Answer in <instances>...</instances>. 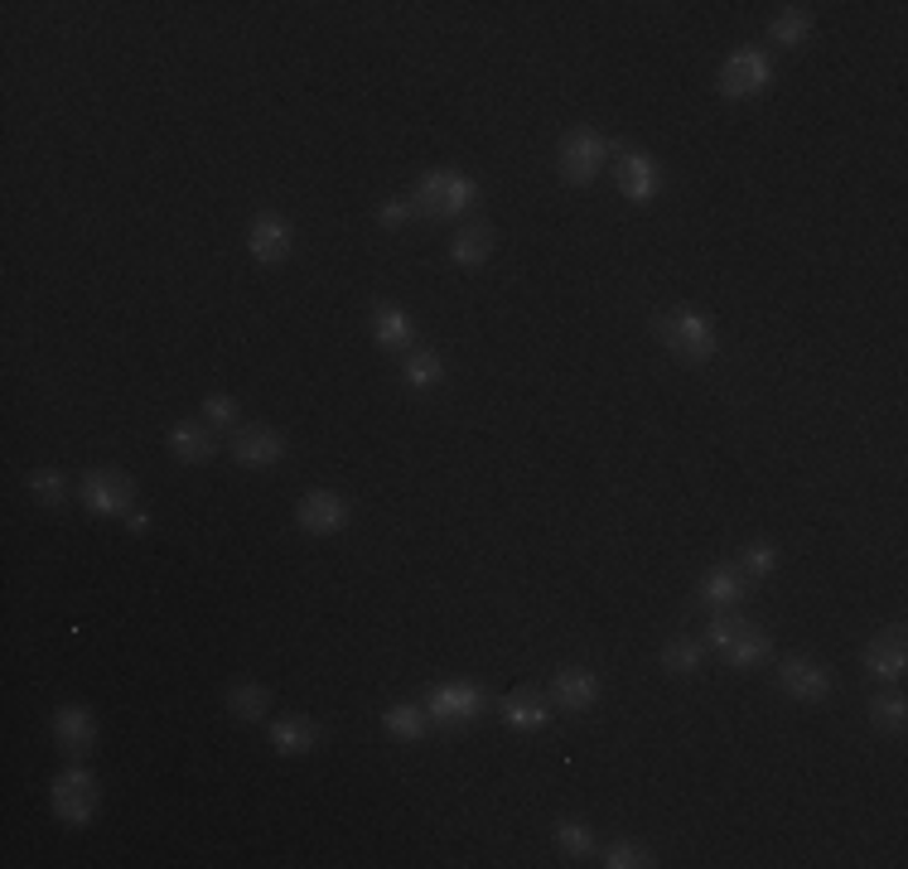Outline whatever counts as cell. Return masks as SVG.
<instances>
[{"label": "cell", "mask_w": 908, "mask_h": 869, "mask_svg": "<svg viewBox=\"0 0 908 869\" xmlns=\"http://www.w3.org/2000/svg\"><path fill=\"white\" fill-rule=\"evenodd\" d=\"M658 333H662V343L672 348L677 358H687V363H705V358H715V329H711V319L697 314V310L662 314Z\"/></svg>", "instance_id": "1"}, {"label": "cell", "mask_w": 908, "mask_h": 869, "mask_svg": "<svg viewBox=\"0 0 908 869\" xmlns=\"http://www.w3.org/2000/svg\"><path fill=\"white\" fill-rule=\"evenodd\" d=\"M711 643L725 652V658L734 662V666H754V662H764L768 652H773V643H768V633L764 628H754V623H740L734 613H725L720 609L715 613V623H711Z\"/></svg>", "instance_id": "2"}, {"label": "cell", "mask_w": 908, "mask_h": 869, "mask_svg": "<svg viewBox=\"0 0 908 869\" xmlns=\"http://www.w3.org/2000/svg\"><path fill=\"white\" fill-rule=\"evenodd\" d=\"M474 179H464V174H450V169H440V174H425L421 179V189H416V208L421 213H431V218H454V213H464L474 204Z\"/></svg>", "instance_id": "3"}, {"label": "cell", "mask_w": 908, "mask_h": 869, "mask_svg": "<svg viewBox=\"0 0 908 869\" xmlns=\"http://www.w3.org/2000/svg\"><path fill=\"white\" fill-rule=\"evenodd\" d=\"M488 695L470 686V681H450V686H435L431 701H425V711H431L435 725H470V720L484 715Z\"/></svg>", "instance_id": "4"}, {"label": "cell", "mask_w": 908, "mask_h": 869, "mask_svg": "<svg viewBox=\"0 0 908 869\" xmlns=\"http://www.w3.org/2000/svg\"><path fill=\"white\" fill-rule=\"evenodd\" d=\"M53 811H59L69 826L92 821V811H97V783H92L87 768H69L59 783H53Z\"/></svg>", "instance_id": "5"}, {"label": "cell", "mask_w": 908, "mask_h": 869, "mask_svg": "<svg viewBox=\"0 0 908 869\" xmlns=\"http://www.w3.org/2000/svg\"><path fill=\"white\" fill-rule=\"evenodd\" d=\"M609 155H613V145L605 136H595V131H576V136H566L560 141V174L566 179H595L599 165H609Z\"/></svg>", "instance_id": "6"}, {"label": "cell", "mask_w": 908, "mask_h": 869, "mask_svg": "<svg viewBox=\"0 0 908 869\" xmlns=\"http://www.w3.org/2000/svg\"><path fill=\"white\" fill-rule=\"evenodd\" d=\"M768 77H773L768 53L740 49V53H734V59L725 63V73H720V92H725V97H754V92L768 87Z\"/></svg>", "instance_id": "7"}, {"label": "cell", "mask_w": 908, "mask_h": 869, "mask_svg": "<svg viewBox=\"0 0 908 869\" xmlns=\"http://www.w3.org/2000/svg\"><path fill=\"white\" fill-rule=\"evenodd\" d=\"M131 498H136V488H131V478L116 474V469H92L83 478V503L92 513H106V517L131 513Z\"/></svg>", "instance_id": "8"}, {"label": "cell", "mask_w": 908, "mask_h": 869, "mask_svg": "<svg viewBox=\"0 0 908 869\" xmlns=\"http://www.w3.org/2000/svg\"><path fill=\"white\" fill-rule=\"evenodd\" d=\"M778 681H783V691L793 695V701H826L832 695V676H826V666L817 662H807V658H793V662H783L778 666Z\"/></svg>", "instance_id": "9"}, {"label": "cell", "mask_w": 908, "mask_h": 869, "mask_svg": "<svg viewBox=\"0 0 908 869\" xmlns=\"http://www.w3.org/2000/svg\"><path fill=\"white\" fill-rule=\"evenodd\" d=\"M247 247L257 261H286L290 247H296V232H290L286 218H276V213H261L257 223H251L247 232Z\"/></svg>", "instance_id": "10"}, {"label": "cell", "mask_w": 908, "mask_h": 869, "mask_svg": "<svg viewBox=\"0 0 908 869\" xmlns=\"http://www.w3.org/2000/svg\"><path fill=\"white\" fill-rule=\"evenodd\" d=\"M296 517H300V527L305 531H339L343 521H349V503L339 498V493H329V488H319V493H305L300 507H296Z\"/></svg>", "instance_id": "11"}, {"label": "cell", "mask_w": 908, "mask_h": 869, "mask_svg": "<svg viewBox=\"0 0 908 869\" xmlns=\"http://www.w3.org/2000/svg\"><path fill=\"white\" fill-rule=\"evenodd\" d=\"M613 174H619V189L629 198H638V204H648V198L662 189V174H658V159H652V155L623 151L619 165H613Z\"/></svg>", "instance_id": "12"}, {"label": "cell", "mask_w": 908, "mask_h": 869, "mask_svg": "<svg viewBox=\"0 0 908 869\" xmlns=\"http://www.w3.org/2000/svg\"><path fill=\"white\" fill-rule=\"evenodd\" d=\"M53 734H59V748L63 754H87L92 744H97V720H92L83 705H63L59 715H53Z\"/></svg>", "instance_id": "13"}, {"label": "cell", "mask_w": 908, "mask_h": 869, "mask_svg": "<svg viewBox=\"0 0 908 869\" xmlns=\"http://www.w3.org/2000/svg\"><path fill=\"white\" fill-rule=\"evenodd\" d=\"M551 701L566 705V711H590L599 701V676L566 666V672H556V681H551Z\"/></svg>", "instance_id": "14"}, {"label": "cell", "mask_w": 908, "mask_h": 869, "mask_svg": "<svg viewBox=\"0 0 908 869\" xmlns=\"http://www.w3.org/2000/svg\"><path fill=\"white\" fill-rule=\"evenodd\" d=\"M233 454L243 464H276L280 454H286V439H280L276 431H266V425H251V431L233 435Z\"/></svg>", "instance_id": "15"}, {"label": "cell", "mask_w": 908, "mask_h": 869, "mask_svg": "<svg viewBox=\"0 0 908 869\" xmlns=\"http://www.w3.org/2000/svg\"><path fill=\"white\" fill-rule=\"evenodd\" d=\"M503 720L513 730H537V725H546V715H551V705L541 701V691H532V686H523V691H513V695H503Z\"/></svg>", "instance_id": "16"}, {"label": "cell", "mask_w": 908, "mask_h": 869, "mask_svg": "<svg viewBox=\"0 0 908 869\" xmlns=\"http://www.w3.org/2000/svg\"><path fill=\"white\" fill-rule=\"evenodd\" d=\"M701 599L711 609H734L744 599V575L734 570V566H715L711 575L701 580Z\"/></svg>", "instance_id": "17"}, {"label": "cell", "mask_w": 908, "mask_h": 869, "mask_svg": "<svg viewBox=\"0 0 908 869\" xmlns=\"http://www.w3.org/2000/svg\"><path fill=\"white\" fill-rule=\"evenodd\" d=\"M904 662H908L904 633H885V638H875V643L865 648V672L870 676H904Z\"/></svg>", "instance_id": "18"}, {"label": "cell", "mask_w": 908, "mask_h": 869, "mask_svg": "<svg viewBox=\"0 0 908 869\" xmlns=\"http://www.w3.org/2000/svg\"><path fill=\"white\" fill-rule=\"evenodd\" d=\"M372 333H378V343H386V348H406L416 324H411V314L402 304H378V310H372Z\"/></svg>", "instance_id": "19"}, {"label": "cell", "mask_w": 908, "mask_h": 869, "mask_svg": "<svg viewBox=\"0 0 908 869\" xmlns=\"http://www.w3.org/2000/svg\"><path fill=\"white\" fill-rule=\"evenodd\" d=\"M314 739H319L314 720H300V715L276 720V730H271V744L280 748V754H310Z\"/></svg>", "instance_id": "20"}, {"label": "cell", "mask_w": 908, "mask_h": 869, "mask_svg": "<svg viewBox=\"0 0 908 869\" xmlns=\"http://www.w3.org/2000/svg\"><path fill=\"white\" fill-rule=\"evenodd\" d=\"M169 445H175V454L184 464H208L213 449H218L204 425H175V431H169Z\"/></svg>", "instance_id": "21"}, {"label": "cell", "mask_w": 908, "mask_h": 869, "mask_svg": "<svg viewBox=\"0 0 908 869\" xmlns=\"http://www.w3.org/2000/svg\"><path fill=\"white\" fill-rule=\"evenodd\" d=\"M450 257L460 261V266H478V261H488V257H493V227H464V232L454 237Z\"/></svg>", "instance_id": "22"}, {"label": "cell", "mask_w": 908, "mask_h": 869, "mask_svg": "<svg viewBox=\"0 0 908 869\" xmlns=\"http://www.w3.org/2000/svg\"><path fill=\"white\" fill-rule=\"evenodd\" d=\"M382 725L392 730L396 739H411V744H416L421 734H425V715L416 711V705H392V711L382 715Z\"/></svg>", "instance_id": "23"}, {"label": "cell", "mask_w": 908, "mask_h": 869, "mask_svg": "<svg viewBox=\"0 0 908 869\" xmlns=\"http://www.w3.org/2000/svg\"><path fill=\"white\" fill-rule=\"evenodd\" d=\"M227 705H233L237 720H261L266 715V691L257 686V681H243V686H233Z\"/></svg>", "instance_id": "24"}, {"label": "cell", "mask_w": 908, "mask_h": 869, "mask_svg": "<svg viewBox=\"0 0 908 869\" xmlns=\"http://www.w3.org/2000/svg\"><path fill=\"white\" fill-rule=\"evenodd\" d=\"M662 662H667V672H677V676H691L701 666V643H691V638H672L662 652Z\"/></svg>", "instance_id": "25"}, {"label": "cell", "mask_w": 908, "mask_h": 869, "mask_svg": "<svg viewBox=\"0 0 908 869\" xmlns=\"http://www.w3.org/2000/svg\"><path fill=\"white\" fill-rule=\"evenodd\" d=\"M440 377H445V368H440V358H435V353H425V348H421V353H411V358H406V382L416 386V392L435 386Z\"/></svg>", "instance_id": "26"}, {"label": "cell", "mask_w": 908, "mask_h": 869, "mask_svg": "<svg viewBox=\"0 0 908 869\" xmlns=\"http://www.w3.org/2000/svg\"><path fill=\"white\" fill-rule=\"evenodd\" d=\"M556 846L580 860V855H590V850H595V836L585 831L580 821H560V826H556Z\"/></svg>", "instance_id": "27"}, {"label": "cell", "mask_w": 908, "mask_h": 869, "mask_svg": "<svg viewBox=\"0 0 908 869\" xmlns=\"http://www.w3.org/2000/svg\"><path fill=\"white\" fill-rule=\"evenodd\" d=\"M807 30H812L807 10H787V15L773 20V39H778V44H803Z\"/></svg>", "instance_id": "28"}, {"label": "cell", "mask_w": 908, "mask_h": 869, "mask_svg": "<svg viewBox=\"0 0 908 869\" xmlns=\"http://www.w3.org/2000/svg\"><path fill=\"white\" fill-rule=\"evenodd\" d=\"M904 701L899 695H885V701H875L870 705V720H875V730H889V734H899L904 730Z\"/></svg>", "instance_id": "29"}, {"label": "cell", "mask_w": 908, "mask_h": 869, "mask_svg": "<svg viewBox=\"0 0 908 869\" xmlns=\"http://www.w3.org/2000/svg\"><path fill=\"white\" fill-rule=\"evenodd\" d=\"M605 865L609 869H638V865H652V855L643 846H633V840H619V846L605 850Z\"/></svg>", "instance_id": "30"}, {"label": "cell", "mask_w": 908, "mask_h": 869, "mask_svg": "<svg viewBox=\"0 0 908 869\" xmlns=\"http://www.w3.org/2000/svg\"><path fill=\"white\" fill-rule=\"evenodd\" d=\"M740 575H768L773 570V546L768 541H754V546H744V556H740V566H734Z\"/></svg>", "instance_id": "31"}, {"label": "cell", "mask_w": 908, "mask_h": 869, "mask_svg": "<svg viewBox=\"0 0 908 869\" xmlns=\"http://www.w3.org/2000/svg\"><path fill=\"white\" fill-rule=\"evenodd\" d=\"M30 493L39 503H59L63 498V478L53 469H39V474H30Z\"/></svg>", "instance_id": "32"}, {"label": "cell", "mask_w": 908, "mask_h": 869, "mask_svg": "<svg viewBox=\"0 0 908 869\" xmlns=\"http://www.w3.org/2000/svg\"><path fill=\"white\" fill-rule=\"evenodd\" d=\"M204 416L213 421V425H233V416H237V406L227 396H208L204 401Z\"/></svg>", "instance_id": "33"}, {"label": "cell", "mask_w": 908, "mask_h": 869, "mask_svg": "<svg viewBox=\"0 0 908 869\" xmlns=\"http://www.w3.org/2000/svg\"><path fill=\"white\" fill-rule=\"evenodd\" d=\"M411 208H416L411 198H386V204H382V223L386 227H402L411 218Z\"/></svg>", "instance_id": "34"}]
</instances>
